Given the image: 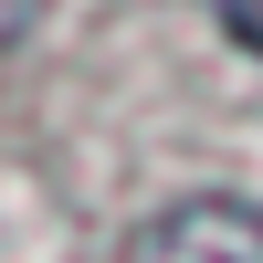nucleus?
Here are the masks:
<instances>
[{"mask_svg": "<svg viewBox=\"0 0 263 263\" xmlns=\"http://www.w3.org/2000/svg\"><path fill=\"white\" fill-rule=\"evenodd\" d=\"M126 263H263V211L242 200H179L126 242Z\"/></svg>", "mask_w": 263, "mask_h": 263, "instance_id": "nucleus-1", "label": "nucleus"}]
</instances>
